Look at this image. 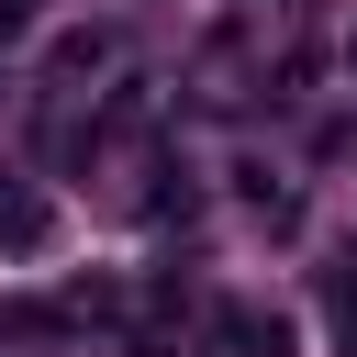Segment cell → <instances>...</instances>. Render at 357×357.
Instances as JSON below:
<instances>
[{
  "label": "cell",
  "instance_id": "3",
  "mask_svg": "<svg viewBox=\"0 0 357 357\" xmlns=\"http://www.w3.org/2000/svg\"><path fill=\"white\" fill-rule=\"evenodd\" d=\"M112 56H123V33H112V22H89V33H67V45H56V56H45V78H56V89H67V78H100V67H112Z\"/></svg>",
  "mask_w": 357,
  "mask_h": 357
},
{
  "label": "cell",
  "instance_id": "2",
  "mask_svg": "<svg viewBox=\"0 0 357 357\" xmlns=\"http://www.w3.org/2000/svg\"><path fill=\"white\" fill-rule=\"evenodd\" d=\"M45 234H56V201H45L22 167H0V257H33Z\"/></svg>",
  "mask_w": 357,
  "mask_h": 357
},
{
  "label": "cell",
  "instance_id": "1",
  "mask_svg": "<svg viewBox=\"0 0 357 357\" xmlns=\"http://www.w3.org/2000/svg\"><path fill=\"white\" fill-rule=\"evenodd\" d=\"M201 357H290V324H279V312H257V301H212Z\"/></svg>",
  "mask_w": 357,
  "mask_h": 357
},
{
  "label": "cell",
  "instance_id": "4",
  "mask_svg": "<svg viewBox=\"0 0 357 357\" xmlns=\"http://www.w3.org/2000/svg\"><path fill=\"white\" fill-rule=\"evenodd\" d=\"M11 33H22V0H0V45H11Z\"/></svg>",
  "mask_w": 357,
  "mask_h": 357
}]
</instances>
